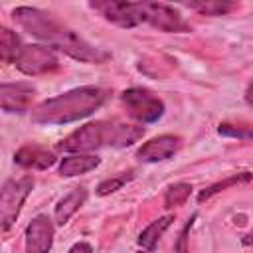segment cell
<instances>
[{
  "instance_id": "cell-8",
  "label": "cell",
  "mask_w": 253,
  "mask_h": 253,
  "mask_svg": "<svg viewBox=\"0 0 253 253\" xmlns=\"http://www.w3.org/2000/svg\"><path fill=\"white\" fill-rule=\"evenodd\" d=\"M91 8L101 12V16L121 28H134L140 24L138 14V2H117V0H105V2H91Z\"/></svg>"
},
{
  "instance_id": "cell-20",
  "label": "cell",
  "mask_w": 253,
  "mask_h": 253,
  "mask_svg": "<svg viewBox=\"0 0 253 253\" xmlns=\"http://www.w3.org/2000/svg\"><path fill=\"white\" fill-rule=\"evenodd\" d=\"M132 176H134L132 172H125V174H121V176H117V178H107V180H103V182L97 186V196H109V194L121 190L126 182L132 180Z\"/></svg>"
},
{
  "instance_id": "cell-19",
  "label": "cell",
  "mask_w": 253,
  "mask_h": 253,
  "mask_svg": "<svg viewBox=\"0 0 253 253\" xmlns=\"http://www.w3.org/2000/svg\"><path fill=\"white\" fill-rule=\"evenodd\" d=\"M190 194H192V186L186 184V182H178V184H174V186H170L166 190L164 204H166V208H178V206L186 204Z\"/></svg>"
},
{
  "instance_id": "cell-10",
  "label": "cell",
  "mask_w": 253,
  "mask_h": 253,
  "mask_svg": "<svg viewBox=\"0 0 253 253\" xmlns=\"http://www.w3.org/2000/svg\"><path fill=\"white\" fill-rule=\"evenodd\" d=\"M36 89L30 83H2L0 105L6 113H24L30 109Z\"/></svg>"
},
{
  "instance_id": "cell-24",
  "label": "cell",
  "mask_w": 253,
  "mask_h": 253,
  "mask_svg": "<svg viewBox=\"0 0 253 253\" xmlns=\"http://www.w3.org/2000/svg\"><path fill=\"white\" fill-rule=\"evenodd\" d=\"M247 101H249V105H253V85H251L249 91H247Z\"/></svg>"
},
{
  "instance_id": "cell-17",
  "label": "cell",
  "mask_w": 253,
  "mask_h": 253,
  "mask_svg": "<svg viewBox=\"0 0 253 253\" xmlns=\"http://www.w3.org/2000/svg\"><path fill=\"white\" fill-rule=\"evenodd\" d=\"M186 6L206 16H223L233 8H237V4L233 2H219V0H196V2H186Z\"/></svg>"
},
{
  "instance_id": "cell-6",
  "label": "cell",
  "mask_w": 253,
  "mask_h": 253,
  "mask_svg": "<svg viewBox=\"0 0 253 253\" xmlns=\"http://www.w3.org/2000/svg\"><path fill=\"white\" fill-rule=\"evenodd\" d=\"M140 22H148L150 26L162 32H188V24L182 20L180 12L162 2H138Z\"/></svg>"
},
{
  "instance_id": "cell-15",
  "label": "cell",
  "mask_w": 253,
  "mask_h": 253,
  "mask_svg": "<svg viewBox=\"0 0 253 253\" xmlns=\"http://www.w3.org/2000/svg\"><path fill=\"white\" fill-rule=\"evenodd\" d=\"M172 221H174L172 215H164V217H158L156 221H152L148 227H144V229L140 231V235H138V245H140L142 249H146V251H152V249L156 247L160 235L170 227Z\"/></svg>"
},
{
  "instance_id": "cell-16",
  "label": "cell",
  "mask_w": 253,
  "mask_h": 253,
  "mask_svg": "<svg viewBox=\"0 0 253 253\" xmlns=\"http://www.w3.org/2000/svg\"><path fill=\"white\" fill-rule=\"evenodd\" d=\"M22 45H20V38L8 30V28H0V57L6 61V63H16L18 55L22 53Z\"/></svg>"
},
{
  "instance_id": "cell-1",
  "label": "cell",
  "mask_w": 253,
  "mask_h": 253,
  "mask_svg": "<svg viewBox=\"0 0 253 253\" xmlns=\"http://www.w3.org/2000/svg\"><path fill=\"white\" fill-rule=\"evenodd\" d=\"M109 91L95 85H85L42 101L32 111V121L38 125H67L95 113L105 101Z\"/></svg>"
},
{
  "instance_id": "cell-3",
  "label": "cell",
  "mask_w": 253,
  "mask_h": 253,
  "mask_svg": "<svg viewBox=\"0 0 253 253\" xmlns=\"http://www.w3.org/2000/svg\"><path fill=\"white\" fill-rule=\"evenodd\" d=\"M12 18L32 36L47 42L49 45L53 43V40L57 38V34L65 28L61 22H57L51 14H45L43 10L38 8H30V6H20L12 12Z\"/></svg>"
},
{
  "instance_id": "cell-21",
  "label": "cell",
  "mask_w": 253,
  "mask_h": 253,
  "mask_svg": "<svg viewBox=\"0 0 253 253\" xmlns=\"http://www.w3.org/2000/svg\"><path fill=\"white\" fill-rule=\"evenodd\" d=\"M217 132H219V134H223V136H237V138H253V130H251V128L243 130V128H239V126H233V125H227V123L219 125Z\"/></svg>"
},
{
  "instance_id": "cell-23",
  "label": "cell",
  "mask_w": 253,
  "mask_h": 253,
  "mask_svg": "<svg viewBox=\"0 0 253 253\" xmlns=\"http://www.w3.org/2000/svg\"><path fill=\"white\" fill-rule=\"evenodd\" d=\"M69 253H93V249H91V245H89V243L79 241V243H75V245L69 249Z\"/></svg>"
},
{
  "instance_id": "cell-25",
  "label": "cell",
  "mask_w": 253,
  "mask_h": 253,
  "mask_svg": "<svg viewBox=\"0 0 253 253\" xmlns=\"http://www.w3.org/2000/svg\"><path fill=\"white\" fill-rule=\"evenodd\" d=\"M245 243H253V233L249 235V239H245Z\"/></svg>"
},
{
  "instance_id": "cell-9",
  "label": "cell",
  "mask_w": 253,
  "mask_h": 253,
  "mask_svg": "<svg viewBox=\"0 0 253 253\" xmlns=\"http://www.w3.org/2000/svg\"><path fill=\"white\" fill-rule=\"evenodd\" d=\"M53 243V223L47 215H36L26 227V253H49Z\"/></svg>"
},
{
  "instance_id": "cell-7",
  "label": "cell",
  "mask_w": 253,
  "mask_h": 253,
  "mask_svg": "<svg viewBox=\"0 0 253 253\" xmlns=\"http://www.w3.org/2000/svg\"><path fill=\"white\" fill-rule=\"evenodd\" d=\"M16 67L26 75H43L59 67V59L55 51L47 45L30 43L24 45L22 53L16 59Z\"/></svg>"
},
{
  "instance_id": "cell-11",
  "label": "cell",
  "mask_w": 253,
  "mask_h": 253,
  "mask_svg": "<svg viewBox=\"0 0 253 253\" xmlns=\"http://www.w3.org/2000/svg\"><path fill=\"white\" fill-rule=\"evenodd\" d=\"M182 146L180 136L174 134H162L156 138H150L148 142H144L138 150H136V158L142 162H160V160H168L170 156H174L178 152V148Z\"/></svg>"
},
{
  "instance_id": "cell-22",
  "label": "cell",
  "mask_w": 253,
  "mask_h": 253,
  "mask_svg": "<svg viewBox=\"0 0 253 253\" xmlns=\"http://www.w3.org/2000/svg\"><path fill=\"white\" fill-rule=\"evenodd\" d=\"M196 215H192V219L182 227V231L178 233V239H176V245H174V253H190L188 251V233H190V227L194 223Z\"/></svg>"
},
{
  "instance_id": "cell-14",
  "label": "cell",
  "mask_w": 253,
  "mask_h": 253,
  "mask_svg": "<svg viewBox=\"0 0 253 253\" xmlns=\"http://www.w3.org/2000/svg\"><path fill=\"white\" fill-rule=\"evenodd\" d=\"M99 166V158L91 156V154H73V156H65L59 164V174L69 178V176H77V174H85L93 168Z\"/></svg>"
},
{
  "instance_id": "cell-5",
  "label": "cell",
  "mask_w": 253,
  "mask_h": 253,
  "mask_svg": "<svg viewBox=\"0 0 253 253\" xmlns=\"http://www.w3.org/2000/svg\"><path fill=\"white\" fill-rule=\"evenodd\" d=\"M121 101L128 115L140 123H154L164 115V103L146 89L130 87L121 93Z\"/></svg>"
},
{
  "instance_id": "cell-18",
  "label": "cell",
  "mask_w": 253,
  "mask_h": 253,
  "mask_svg": "<svg viewBox=\"0 0 253 253\" xmlns=\"http://www.w3.org/2000/svg\"><path fill=\"white\" fill-rule=\"evenodd\" d=\"M251 180V174L249 172H241V174H233V176H229V178H225V180H219V182H215V184H211L210 188H206V190H202L200 192V196H198V202H204V200H210L211 196H215V194H219L221 190H225V188H231V186H239V184H245V182H249Z\"/></svg>"
},
{
  "instance_id": "cell-4",
  "label": "cell",
  "mask_w": 253,
  "mask_h": 253,
  "mask_svg": "<svg viewBox=\"0 0 253 253\" xmlns=\"http://www.w3.org/2000/svg\"><path fill=\"white\" fill-rule=\"evenodd\" d=\"M34 188V178L32 176H24L18 180H8L2 186L0 192V221H2V229L8 231L10 225L16 221L24 200L28 198L30 190Z\"/></svg>"
},
{
  "instance_id": "cell-12",
  "label": "cell",
  "mask_w": 253,
  "mask_h": 253,
  "mask_svg": "<svg viewBox=\"0 0 253 253\" xmlns=\"http://www.w3.org/2000/svg\"><path fill=\"white\" fill-rule=\"evenodd\" d=\"M14 162L24 166V168H36V170H45L55 162V156L51 150L42 148L38 144H26L16 150Z\"/></svg>"
},
{
  "instance_id": "cell-13",
  "label": "cell",
  "mask_w": 253,
  "mask_h": 253,
  "mask_svg": "<svg viewBox=\"0 0 253 253\" xmlns=\"http://www.w3.org/2000/svg\"><path fill=\"white\" fill-rule=\"evenodd\" d=\"M85 200H87V190L85 188H75L67 196H63L55 206V223L65 225L69 221V217L85 204Z\"/></svg>"
},
{
  "instance_id": "cell-2",
  "label": "cell",
  "mask_w": 253,
  "mask_h": 253,
  "mask_svg": "<svg viewBox=\"0 0 253 253\" xmlns=\"http://www.w3.org/2000/svg\"><path fill=\"white\" fill-rule=\"evenodd\" d=\"M144 134L142 126L134 125H123V123H109V121H97L83 125L75 132H71L67 138L59 142V150L65 152H89L97 150L101 146H128L136 142Z\"/></svg>"
}]
</instances>
